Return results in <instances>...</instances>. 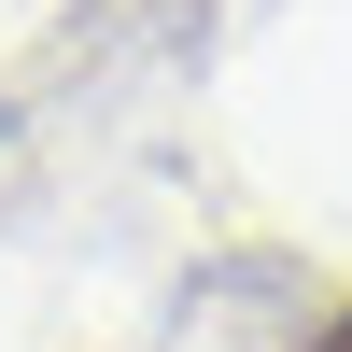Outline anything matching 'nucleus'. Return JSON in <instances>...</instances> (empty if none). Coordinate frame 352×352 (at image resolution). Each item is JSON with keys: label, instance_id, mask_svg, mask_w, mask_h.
Instances as JSON below:
<instances>
[{"label": "nucleus", "instance_id": "f257e3e1", "mask_svg": "<svg viewBox=\"0 0 352 352\" xmlns=\"http://www.w3.org/2000/svg\"><path fill=\"white\" fill-rule=\"evenodd\" d=\"M324 352H352V310H338V324H324Z\"/></svg>", "mask_w": 352, "mask_h": 352}]
</instances>
